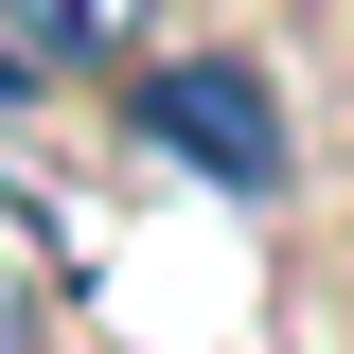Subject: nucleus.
<instances>
[{
    "instance_id": "f257e3e1",
    "label": "nucleus",
    "mask_w": 354,
    "mask_h": 354,
    "mask_svg": "<svg viewBox=\"0 0 354 354\" xmlns=\"http://www.w3.org/2000/svg\"><path fill=\"white\" fill-rule=\"evenodd\" d=\"M142 142L195 160L213 195H283V88H266L248 53H177V71H142Z\"/></svg>"
},
{
    "instance_id": "f03ea898",
    "label": "nucleus",
    "mask_w": 354,
    "mask_h": 354,
    "mask_svg": "<svg viewBox=\"0 0 354 354\" xmlns=\"http://www.w3.org/2000/svg\"><path fill=\"white\" fill-rule=\"evenodd\" d=\"M0 36L36 53V71H124L160 36V0H0Z\"/></svg>"
},
{
    "instance_id": "7ed1b4c3",
    "label": "nucleus",
    "mask_w": 354,
    "mask_h": 354,
    "mask_svg": "<svg viewBox=\"0 0 354 354\" xmlns=\"http://www.w3.org/2000/svg\"><path fill=\"white\" fill-rule=\"evenodd\" d=\"M0 354H53V319H36V283L0 266Z\"/></svg>"
}]
</instances>
